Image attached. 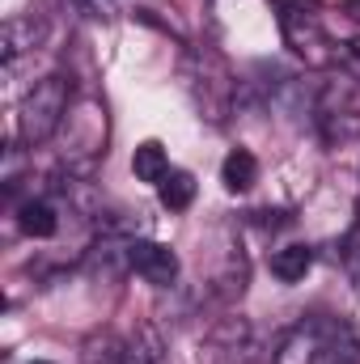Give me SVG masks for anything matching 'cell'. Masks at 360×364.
I'll return each instance as SVG.
<instances>
[{
    "mask_svg": "<svg viewBox=\"0 0 360 364\" xmlns=\"http://www.w3.org/2000/svg\"><path fill=\"white\" fill-rule=\"evenodd\" d=\"M157 195H162V203H166L170 212H182V208H191V199H195V178L182 174V170H170L166 182L157 186Z\"/></svg>",
    "mask_w": 360,
    "mask_h": 364,
    "instance_id": "cell-13",
    "label": "cell"
},
{
    "mask_svg": "<svg viewBox=\"0 0 360 364\" xmlns=\"http://www.w3.org/2000/svg\"><path fill=\"white\" fill-rule=\"evenodd\" d=\"M73 110V85L64 77H43L34 90L26 93L17 110V140L21 144H43L51 140Z\"/></svg>",
    "mask_w": 360,
    "mask_h": 364,
    "instance_id": "cell-1",
    "label": "cell"
},
{
    "mask_svg": "<svg viewBox=\"0 0 360 364\" xmlns=\"http://www.w3.org/2000/svg\"><path fill=\"white\" fill-rule=\"evenodd\" d=\"M309 267H314V250H309V246H284V250H275V255H271V275H275V279H284V284L305 279Z\"/></svg>",
    "mask_w": 360,
    "mask_h": 364,
    "instance_id": "cell-10",
    "label": "cell"
},
{
    "mask_svg": "<svg viewBox=\"0 0 360 364\" xmlns=\"http://www.w3.org/2000/svg\"><path fill=\"white\" fill-rule=\"evenodd\" d=\"M132 272L144 275L157 288H166L179 279V255L162 242H132Z\"/></svg>",
    "mask_w": 360,
    "mask_h": 364,
    "instance_id": "cell-6",
    "label": "cell"
},
{
    "mask_svg": "<svg viewBox=\"0 0 360 364\" xmlns=\"http://www.w3.org/2000/svg\"><path fill=\"white\" fill-rule=\"evenodd\" d=\"M34 364H47V360H34Z\"/></svg>",
    "mask_w": 360,
    "mask_h": 364,
    "instance_id": "cell-15",
    "label": "cell"
},
{
    "mask_svg": "<svg viewBox=\"0 0 360 364\" xmlns=\"http://www.w3.org/2000/svg\"><path fill=\"white\" fill-rule=\"evenodd\" d=\"M255 178H259L255 153H250V149H233V153L225 157V166H221V182H225L229 191H250Z\"/></svg>",
    "mask_w": 360,
    "mask_h": 364,
    "instance_id": "cell-9",
    "label": "cell"
},
{
    "mask_svg": "<svg viewBox=\"0 0 360 364\" xmlns=\"http://www.w3.org/2000/svg\"><path fill=\"white\" fill-rule=\"evenodd\" d=\"M162 360H166V343H162V335H157L153 326H140V331L127 339L123 360L119 364H162Z\"/></svg>",
    "mask_w": 360,
    "mask_h": 364,
    "instance_id": "cell-11",
    "label": "cell"
},
{
    "mask_svg": "<svg viewBox=\"0 0 360 364\" xmlns=\"http://www.w3.org/2000/svg\"><path fill=\"white\" fill-rule=\"evenodd\" d=\"M38 38H43V21H38V17H9L4 30H0V55L13 64L17 55L34 51Z\"/></svg>",
    "mask_w": 360,
    "mask_h": 364,
    "instance_id": "cell-7",
    "label": "cell"
},
{
    "mask_svg": "<svg viewBox=\"0 0 360 364\" xmlns=\"http://www.w3.org/2000/svg\"><path fill=\"white\" fill-rule=\"evenodd\" d=\"M17 225H21V233H30V237H51V233L60 229V216H55V208H51L47 199H30V203H21Z\"/></svg>",
    "mask_w": 360,
    "mask_h": 364,
    "instance_id": "cell-12",
    "label": "cell"
},
{
    "mask_svg": "<svg viewBox=\"0 0 360 364\" xmlns=\"http://www.w3.org/2000/svg\"><path fill=\"white\" fill-rule=\"evenodd\" d=\"M275 9H280L275 21H280L284 47H292V55H301V60L314 64V68L335 64V43L327 38L322 21H318L309 9H301V4H292V0H275Z\"/></svg>",
    "mask_w": 360,
    "mask_h": 364,
    "instance_id": "cell-4",
    "label": "cell"
},
{
    "mask_svg": "<svg viewBox=\"0 0 360 364\" xmlns=\"http://www.w3.org/2000/svg\"><path fill=\"white\" fill-rule=\"evenodd\" d=\"M314 123L322 132V140L335 149V144H348L360 136V93L356 81L339 73V81H327L318 97H314Z\"/></svg>",
    "mask_w": 360,
    "mask_h": 364,
    "instance_id": "cell-2",
    "label": "cell"
},
{
    "mask_svg": "<svg viewBox=\"0 0 360 364\" xmlns=\"http://www.w3.org/2000/svg\"><path fill=\"white\" fill-rule=\"evenodd\" d=\"M344 272H348V279L360 288V225L344 237Z\"/></svg>",
    "mask_w": 360,
    "mask_h": 364,
    "instance_id": "cell-14",
    "label": "cell"
},
{
    "mask_svg": "<svg viewBox=\"0 0 360 364\" xmlns=\"http://www.w3.org/2000/svg\"><path fill=\"white\" fill-rule=\"evenodd\" d=\"M327 318H301L275 348V364H322Z\"/></svg>",
    "mask_w": 360,
    "mask_h": 364,
    "instance_id": "cell-5",
    "label": "cell"
},
{
    "mask_svg": "<svg viewBox=\"0 0 360 364\" xmlns=\"http://www.w3.org/2000/svg\"><path fill=\"white\" fill-rule=\"evenodd\" d=\"M132 174L140 182H149V186H162L166 174H170V157H166V149L157 144V140H144L136 153H132Z\"/></svg>",
    "mask_w": 360,
    "mask_h": 364,
    "instance_id": "cell-8",
    "label": "cell"
},
{
    "mask_svg": "<svg viewBox=\"0 0 360 364\" xmlns=\"http://www.w3.org/2000/svg\"><path fill=\"white\" fill-rule=\"evenodd\" d=\"M182 81H186V93L195 97V106L203 110V119L221 123V119L229 114V106H233V77H229V68H225L212 51L186 55Z\"/></svg>",
    "mask_w": 360,
    "mask_h": 364,
    "instance_id": "cell-3",
    "label": "cell"
}]
</instances>
